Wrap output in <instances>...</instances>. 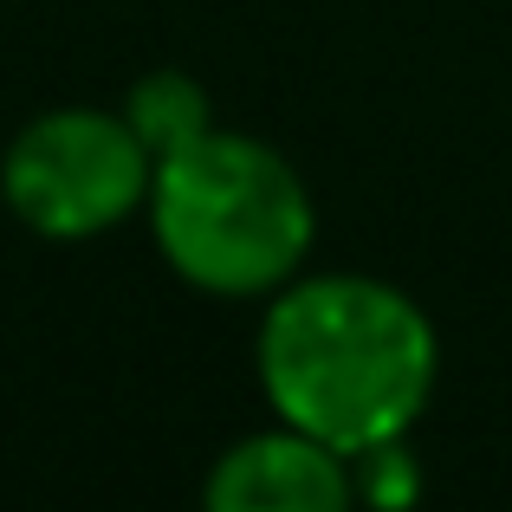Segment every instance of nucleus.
<instances>
[{
    "label": "nucleus",
    "mask_w": 512,
    "mask_h": 512,
    "mask_svg": "<svg viewBox=\"0 0 512 512\" xmlns=\"http://www.w3.org/2000/svg\"><path fill=\"white\" fill-rule=\"evenodd\" d=\"M350 506H357L350 454L286 422L234 441L208 467V487H201V512H350Z\"/></svg>",
    "instance_id": "nucleus-4"
},
{
    "label": "nucleus",
    "mask_w": 512,
    "mask_h": 512,
    "mask_svg": "<svg viewBox=\"0 0 512 512\" xmlns=\"http://www.w3.org/2000/svg\"><path fill=\"white\" fill-rule=\"evenodd\" d=\"M350 474H357V500L376 506V512H409L415 493H422V474H415V461L402 454V441H383V448L357 454Z\"/></svg>",
    "instance_id": "nucleus-6"
},
{
    "label": "nucleus",
    "mask_w": 512,
    "mask_h": 512,
    "mask_svg": "<svg viewBox=\"0 0 512 512\" xmlns=\"http://www.w3.org/2000/svg\"><path fill=\"white\" fill-rule=\"evenodd\" d=\"M435 376V325L389 279H286L260 318V389L273 415L350 461L409 435Z\"/></svg>",
    "instance_id": "nucleus-1"
},
{
    "label": "nucleus",
    "mask_w": 512,
    "mask_h": 512,
    "mask_svg": "<svg viewBox=\"0 0 512 512\" xmlns=\"http://www.w3.org/2000/svg\"><path fill=\"white\" fill-rule=\"evenodd\" d=\"M156 156L137 143L124 111H46L7 143L0 156V195L33 234L91 240L124 214L150 208Z\"/></svg>",
    "instance_id": "nucleus-3"
},
{
    "label": "nucleus",
    "mask_w": 512,
    "mask_h": 512,
    "mask_svg": "<svg viewBox=\"0 0 512 512\" xmlns=\"http://www.w3.org/2000/svg\"><path fill=\"white\" fill-rule=\"evenodd\" d=\"M156 247L195 292L266 299L299 279L318 234L305 175L260 137L208 130L201 143L156 163L150 182Z\"/></svg>",
    "instance_id": "nucleus-2"
},
{
    "label": "nucleus",
    "mask_w": 512,
    "mask_h": 512,
    "mask_svg": "<svg viewBox=\"0 0 512 512\" xmlns=\"http://www.w3.org/2000/svg\"><path fill=\"white\" fill-rule=\"evenodd\" d=\"M124 124L137 130V143L163 163V156L188 150V143H201L214 130V111H208V91H201V78L188 72H143L137 85H130L124 98Z\"/></svg>",
    "instance_id": "nucleus-5"
}]
</instances>
